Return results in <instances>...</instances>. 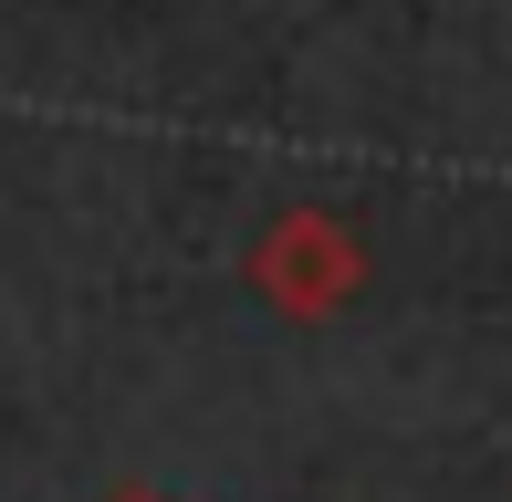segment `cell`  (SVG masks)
I'll list each match as a JSON object with an SVG mask.
<instances>
[{
  "label": "cell",
  "instance_id": "6da1fadb",
  "mask_svg": "<svg viewBox=\"0 0 512 502\" xmlns=\"http://www.w3.org/2000/svg\"><path fill=\"white\" fill-rule=\"evenodd\" d=\"M241 283L262 293L283 325H335L366 293V231L345 210H324V199H293V210H272L262 231H251Z\"/></svg>",
  "mask_w": 512,
  "mask_h": 502
},
{
  "label": "cell",
  "instance_id": "7a4b0ae2",
  "mask_svg": "<svg viewBox=\"0 0 512 502\" xmlns=\"http://www.w3.org/2000/svg\"><path fill=\"white\" fill-rule=\"evenodd\" d=\"M126 502H147V492H126Z\"/></svg>",
  "mask_w": 512,
  "mask_h": 502
}]
</instances>
